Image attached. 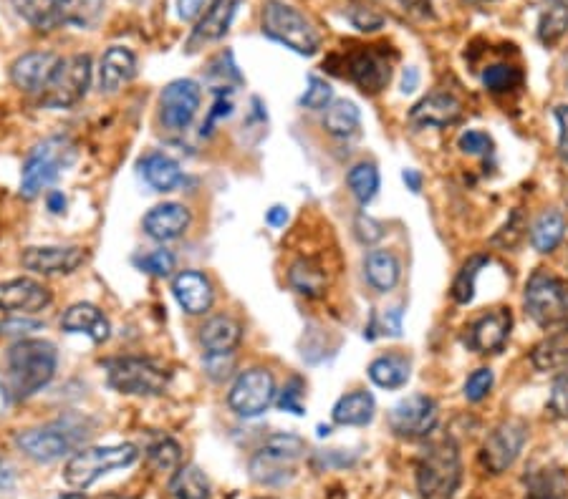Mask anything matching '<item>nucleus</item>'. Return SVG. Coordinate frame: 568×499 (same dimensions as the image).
I'll list each match as a JSON object with an SVG mask.
<instances>
[{"mask_svg": "<svg viewBox=\"0 0 568 499\" xmlns=\"http://www.w3.org/2000/svg\"><path fill=\"white\" fill-rule=\"evenodd\" d=\"M233 89L230 86H218V91H215V104L213 109H210L208 114V121L202 124V137H210V134L215 132V124H218L220 119H228L230 114H233Z\"/></svg>", "mask_w": 568, "mask_h": 499, "instance_id": "obj_45", "label": "nucleus"}, {"mask_svg": "<svg viewBox=\"0 0 568 499\" xmlns=\"http://www.w3.org/2000/svg\"><path fill=\"white\" fill-rule=\"evenodd\" d=\"M54 300L51 290L33 278L0 280V310L3 313H38Z\"/></svg>", "mask_w": 568, "mask_h": 499, "instance_id": "obj_20", "label": "nucleus"}, {"mask_svg": "<svg viewBox=\"0 0 568 499\" xmlns=\"http://www.w3.org/2000/svg\"><path fill=\"white\" fill-rule=\"evenodd\" d=\"M13 487H16V472H13V467L6 459L0 457V497L13 492Z\"/></svg>", "mask_w": 568, "mask_h": 499, "instance_id": "obj_55", "label": "nucleus"}, {"mask_svg": "<svg viewBox=\"0 0 568 499\" xmlns=\"http://www.w3.org/2000/svg\"><path fill=\"white\" fill-rule=\"evenodd\" d=\"M61 328L66 333H81V336H89L91 341L99 346L109 338L112 326H109L107 316L96 308L94 303H76L66 310L61 316Z\"/></svg>", "mask_w": 568, "mask_h": 499, "instance_id": "obj_25", "label": "nucleus"}, {"mask_svg": "<svg viewBox=\"0 0 568 499\" xmlns=\"http://www.w3.org/2000/svg\"><path fill=\"white\" fill-rule=\"evenodd\" d=\"M523 305L536 326H563L568 321V285L546 270H536L526 283Z\"/></svg>", "mask_w": 568, "mask_h": 499, "instance_id": "obj_10", "label": "nucleus"}, {"mask_svg": "<svg viewBox=\"0 0 568 499\" xmlns=\"http://www.w3.org/2000/svg\"><path fill=\"white\" fill-rule=\"evenodd\" d=\"M306 452V442L296 434L271 436L250 459V477L263 487H283L296 477V462Z\"/></svg>", "mask_w": 568, "mask_h": 499, "instance_id": "obj_8", "label": "nucleus"}, {"mask_svg": "<svg viewBox=\"0 0 568 499\" xmlns=\"http://www.w3.org/2000/svg\"><path fill=\"white\" fill-rule=\"evenodd\" d=\"M420 499H455L462 482V459L452 436L427 444L415 467Z\"/></svg>", "mask_w": 568, "mask_h": 499, "instance_id": "obj_2", "label": "nucleus"}, {"mask_svg": "<svg viewBox=\"0 0 568 499\" xmlns=\"http://www.w3.org/2000/svg\"><path fill=\"white\" fill-rule=\"evenodd\" d=\"M139 172L154 192H172L182 184V169L172 157L162 152H149L139 159Z\"/></svg>", "mask_w": 568, "mask_h": 499, "instance_id": "obj_28", "label": "nucleus"}, {"mask_svg": "<svg viewBox=\"0 0 568 499\" xmlns=\"http://www.w3.org/2000/svg\"><path fill=\"white\" fill-rule=\"evenodd\" d=\"M402 179H404V184H407V190H412L415 195L422 190V174L417 172V169H404Z\"/></svg>", "mask_w": 568, "mask_h": 499, "instance_id": "obj_59", "label": "nucleus"}, {"mask_svg": "<svg viewBox=\"0 0 568 499\" xmlns=\"http://www.w3.org/2000/svg\"><path fill=\"white\" fill-rule=\"evenodd\" d=\"M566 270H568V258H566Z\"/></svg>", "mask_w": 568, "mask_h": 499, "instance_id": "obj_64", "label": "nucleus"}, {"mask_svg": "<svg viewBox=\"0 0 568 499\" xmlns=\"http://www.w3.org/2000/svg\"><path fill=\"white\" fill-rule=\"evenodd\" d=\"M354 235L356 240L364 242V245H374V242H379L384 237V225L379 220H374L372 215L359 212L354 220Z\"/></svg>", "mask_w": 568, "mask_h": 499, "instance_id": "obj_48", "label": "nucleus"}, {"mask_svg": "<svg viewBox=\"0 0 568 499\" xmlns=\"http://www.w3.org/2000/svg\"><path fill=\"white\" fill-rule=\"evenodd\" d=\"M553 116L558 124V157L563 164H568V106H556Z\"/></svg>", "mask_w": 568, "mask_h": 499, "instance_id": "obj_53", "label": "nucleus"}, {"mask_svg": "<svg viewBox=\"0 0 568 499\" xmlns=\"http://www.w3.org/2000/svg\"><path fill=\"white\" fill-rule=\"evenodd\" d=\"M13 8L38 31H56L64 26H89L101 0H13Z\"/></svg>", "mask_w": 568, "mask_h": 499, "instance_id": "obj_9", "label": "nucleus"}, {"mask_svg": "<svg viewBox=\"0 0 568 499\" xmlns=\"http://www.w3.org/2000/svg\"><path fill=\"white\" fill-rule=\"evenodd\" d=\"M397 53L389 51V46H361L356 51L346 53L344 76H349L351 84L359 86L361 94H379L392 81V69Z\"/></svg>", "mask_w": 568, "mask_h": 499, "instance_id": "obj_12", "label": "nucleus"}, {"mask_svg": "<svg viewBox=\"0 0 568 499\" xmlns=\"http://www.w3.org/2000/svg\"><path fill=\"white\" fill-rule=\"evenodd\" d=\"M76 149L66 137L43 139L31 149L21 169V197L33 200L41 195L48 184H54L59 174L74 162Z\"/></svg>", "mask_w": 568, "mask_h": 499, "instance_id": "obj_4", "label": "nucleus"}, {"mask_svg": "<svg viewBox=\"0 0 568 499\" xmlns=\"http://www.w3.org/2000/svg\"><path fill=\"white\" fill-rule=\"evenodd\" d=\"M468 6H490V3H495V0H465Z\"/></svg>", "mask_w": 568, "mask_h": 499, "instance_id": "obj_61", "label": "nucleus"}, {"mask_svg": "<svg viewBox=\"0 0 568 499\" xmlns=\"http://www.w3.org/2000/svg\"><path fill=\"white\" fill-rule=\"evenodd\" d=\"M139 265H142L147 273L157 275V278H167V275L175 270V255H172L170 250H154V253L144 255V258L139 260Z\"/></svg>", "mask_w": 568, "mask_h": 499, "instance_id": "obj_49", "label": "nucleus"}, {"mask_svg": "<svg viewBox=\"0 0 568 499\" xmlns=\"http://www.w3.org/2000/svg\"><path fill=\"white\" fill-rule=\"evenodd\" d=\"M417 84H420V74H417L415 66H409V69H404V79H402V91H404V94H412V91L417 89Z\"/></svg>", "mask_w": 568, "mask_h": 499, "instance_id": "obj_58", "label": "nucleus"}, {"mask_svg": "<svg viewBox=\"0 0 568 499\" xmlns=\"http://www.w3.org/2000/svg\"><path fill=\"white\" fill-rule=\"evenodd\" d=\"M192 225V215L180 202H165L144 215V232L157 242H170L185 235Z\"/></svg>", "mask_w": 568, "mask_h": 499, "instance_id": "obj_23", "label": "nucleus"}, {"mask_svg": "<svg viewBox=\"0 0 568 499\" xmlns=\"http://www.w3.org/2000/svg\"><path fill=\"white\" fill-rule=\"evenodd\" d=\"M568 33V0H541L536 36L546 48L556 46Z\"/></svg>", "mask_w": 568, "mask_h": 499, "instance_id": "obj_32", "label": "nucleus"}, {"mask_svg": "<svg viewBox=\"0 0 568 499\" xmlns=\"http://www.w3.org/2000/svg\"><path fill=\"white\" fill-rule=\"evenodd\" d=\"M351 23H354L359 31H377V28L384 23V18L379 16L374 8L354 6V8H351Z\"/></svg>", "mask_w": 568, "mask_h": 499, "instance_id": "obj_52", "label": "nucleus"}, {"mask_svg": "<svg viewBox=\"0 0 568 499\" xmlns=\"http://www.w3.org/2000/svg\"><path fill=\"white\" fill-rule=\"evenodd\" d=\"M288 283L296 293L306 295V298H321L326 290V273L321 265H316L314 260H296L288 270Z\"/></svg>", "mask_w": 568, "mask_h": 499, "instance_id": "obj_37", "label": "nucleus"}, {"mask_svg": "<svg viewBox=\"0 0 568 499\" xmlns=\"http://www.w3.org/2000/svg\"><path fill=\"white\" fill-rule=\"evenodd\" d=\"M170 494L175 499H210L213 487H210V479L205 477L200 467L185 464V467H177V472L172 474Z\"/></svg>", "mask_w": 568, "mask_h": 499, "instance_id": "obj_34", "label": "nucleus"}, {"mask_svg": "<svg viewBox=\"0 0 568 499\" xmlns=\"http://www.w3.org/2000/svg\"><path fill=\"white\" fill-rule=\"evenodd\" d=\"M460 116L462 101L452 91H430L409 111V121L422 129L452 127V124L460 121Z\"/></svg>", "mask_w": 568, "mask_h": 499, "instance_id": "obj_19", "label": "nucleus"}, {"mask_svg": "<svg viewBox=\"0 0 568 499\" xmlns=\"http://www.w3.org/2000/svg\"><path fill=\"white\" fill-rule=\"evenodd\" d=\"M59 499H84L81 494H76V492H69V494H61Z\"/></svg>", "mask_w": 568, "mask_h": 499, "instance_id": "obj_62", "label": "nucleus"}, {"mask_svg": "<svg viewBox=\"0 0 568 499\" xmlns=\"http://www.w3.org/2000/svg\"><path fill=\"white\" fill-rule=\"evenodd\" d=\"M263 33L283 43L301 56H314L321 48V33L316 26L283 0H266L263 6Z\"/></svg>", "mask_w": 568, "mask_h": 499, "instance_id": "obj_6", "label": "nucleus"}, {"mask_svg": "<svg viewBox=\"0 0 568 499\" xmlns=\"http://www.w3.org/2000/svg\"><path fill=\"white\" fill-rule=\"evenodd\" d=\"M409 376H412V361L404 353H384L369 363V379L379 389H402L407 386Z\"/></svg>", "mask_w": 568, "mask_h": 499, "instance_id": "obj_31", "label": "nucleus"}, {"mask_svg": "<svg viewBox=\"0 0 568 499\" xmlns=\"http://www.w3.org/2000/svg\"><path fill=\"white\" fill-rule=\"evenodd\" d=\"M86 263V250L79 245L28 247L21 253V265L36 275H71Z\"/></svg>", "mask_w": 568, "mask_h": 499, "instance_id": "obj_17", "label": "nucleus"}, {"mask_svg": "<svg viewBox=\"0 0 568 499\" xmlns=\"http://www.w3.org/2000/svg\"><path fill=\"white\" fill-rule=\"evenodd\" d=\"M107 381L114 391L127 396H160L170 386V371L154 358L119 356L104 363Z\"/></svg>", "mask_w": 568, "mask_h": 499, "instance_id": "obj_7", "label": "nucleus"}, {"mask_svg": "<svg viewBox=\"0 0 568 499\" xmlns=\"http://www.w3.org/2000/svg\"><path fill=\"white\" fill-rule=\"evenodd\" d=\"M437 421H440V406L427 394L407 396L389 411V429L402 439H425L435 431Z\"/></svg>", "mask_w": 568, "mask_h": 499, "instance_id": "obj_15", "label": "nucleus"}, {"mask_svg": "<svg viewBox=\"0 0 568 499\" xmlns=\"http://www.w3.org/2000/svg\"><path fill=\"white\" fill-rule=\"evenodd\" d=\"M91 84V56L74 53V56L61 58L56 64L54 74L48 79L46 89L41 91V104L46 109H69L79 104L86 96Z\"/></svg>", "mask_w": 568, "mask_h": 499, "instance_id": "obj_11", "label": "nucleus"}, {"mask_svg": "<svg viewBox=\"0 0 568 499\" xmlns=\"http://www.w3.org/2000/svg\"><path fill=\"white\" fill-rule=\"evenodd\" d=\"M99 499H134V497H119V494H107V497H99Z\"/></svg>", "mask_w": 568, "mask_h": 499, "instance_id": "obj_63", "label": "nucleus"}, {"mask_svg": "<svg viewBox=\"0 0 568 499\" xmlns=\"http://www.w3.org/2000/svg\"><path fill=\"white\" fill-rule=\"evenodd\" d=\"M139 459V449L134 444H114V447H86L79 449L66 462L64 482L74 489H89L101 477L132 467Z\"/></svg>", "mask_w": 568, "mask_h": 499, "instance_id": "obj_5", "label": "nucleus"}, {"mask_svg": "<svg viewBox=\"0 0 568 499\" xmlns=\"http://www.w3.org/2000/svg\"><path fill=\"white\" fill-rule=\"evenodd\" d=\"M548 409L556 416H568V371L558 373L548 396Z\"/></svg>", "mask_w": 568, "mask_h": 499, "instance_id": "obj_50", "label": "nucleus"}, {"mask_svg": "<svg viewBox=\"0 0 568 499\" xmlns=\"http://www.w3.org/2000/svg\"><path fill=\"white\" fill-rule=\"evenodd\" d=\"M377 414V401L369 391H351L334 404L331 419L339 426H367Z\"/></svg>", "mask_w": 568, "mask_h": 499, "instance_id": "obj_29", "label": "nucleus"}, {"mask_svg": "<svg viewBox=\"0 0 568 499\" xmlns=\"http://www.w3.org/2000/svg\"><path fill=\"white\" fill-rule=\"evenodd\" d=\"M202 91L197 81L177 79L162 89L160 94V121L170 132H185L200 109Z\"/></svg>", "mask_w": 568, "mask_h": 499, "instance_id": "obj_16", "label": "nucleus"}, {"mask_svg": "<svg viewBox=\"0 0 568 499\" xmlns=\"http://www.w3.org/2000/svg\"><path fill=\"white\" fill-rule=\"evenodd\" d=\"M480 79L490 94H510L523 86V71L513 64H490Z\"/></svg>", "mask_w": 568, "mask_h": 499, "instance_id": "obj_40", "label": "nucleus"}, {"mask_svg": "<svg viewBox=\"0 0 568 499\" xmlns=\"http://www.w3.org/2000/svg\"><path fill=\"white\" fill-rule=\"evenodd\" d=\"M566 237V217L558 210H546L531 227V242L538 253H553Z\"/></svg>", "mask_w": 568, "mask_h": 499, "instance_id": "obj_35", "label": "nucleus"}, {"mask_svg": "<svg viewBox=\"0 0 568 499\" xmlns=\"http://www.w3.org/2000/svg\"><path fill=\"white\" fill-rule=\"evenodd\" d=\"M334 101V89H331L329 81H324L321 76H308V89L303 91L301 106L311 111L329 109V104Z\"/></svg>", "mask_w": 568, "mask_h": 499, "instance_id": "obj_43", "label": "nucleus"}, {"mask_svg": "<svg viewBox=\"0 0 568 499\" xmlns=\"http://www.w3.org/2000/svg\"><path fill=\"white\" fill-rule=\"evenodd\" d=\"M303 394H306V384H303V379L293 376V379L283 386L281 396L276 399L278 409L291 411V414H296V416H303L306 414V409H303Z\"/></svg>", "mask_w": 568, "mask_h": 499, "instance_id": "obj_47", "label": "nucleus"}, {"mask_svg": "<svg viewBox=\"0 0 568 499\" xmlns=\"http://www.w3.org/2000/svg\"><path fill=\"white\" fill-rule=\"evenodd\" d=\"M46 202H48V210L54 212V215H64L66 212L64 192H51V195L46 197Z\"/></svg>", "mask_w": 568, "mask_h": 499, "instance_id": "obj_60", "label": "nucleus"}, {"mask_svg": "<svg viewBox=\"0 0 568 499\" xmlns=\"http://www.w3.org/2000/svg\"><path fill=\"white\" fill-rule=\"evenodd\" d=\"M276 396L278 391L273 373L263 366H253L238 373L235 384L230 386L228 406L243 419H255V416L266 414Z\"/></svg>", "mask_w": 568, "mask_h": 499, "instance_id": "obj_13", "label": "nucleus"}, {"mask_svg": "<svg viewBox=\"0 0 568 499\" xmlns=\"http://www.w3.org/2000/svg\"><path fill=\"white\" fill-rule=\"evenodd\" d=\"M346 184H349L351 195H354V200L359 202V205H369V202L377 197L379 184H382L377 164L374 162L354 164V167L349 169V174H346Z\"/></svg>", "mask_w": 568, "mask_h": 499, "instance_id": "obj_38", "label": "nucleus"}, {"mask_svg": "<svg viewBox=\"0 0 568 499\" xmlns=\"http://www.w3.org/2000/svg\"><path fill=\"white\" fill-rule=\"evenodd\" d=\"M291 220V212H288V207H283V205H273L271 210L266 212V222L271 227H286V222Z\"/></svg>", "mask_w": 568, "mask_h": 499, "instance_id": "obj_56", "label": "nucleus"}, {"mask_svg": "<svg viewBox=\"0 0 568 499\" xmlns=\"http://www.w3.org/2000/svg\"><path fill=\"white\" fill-rule=\"evenodd\" d=\"M137 76V56L124 46L107 48L99 66L101 94H117Z\"/></svg>", "mask_w": 568, "mask_h": 499, "instance_id": "obj_24", "label": "nucleus"}, {"mask_svg": "<svg viewBox=\"0 0 568 499\" xmlns=\"http://www.w3.org/2000/svg\"><path fill=\"white\" fill-rule=\"evenodd\" d=\"M147 462L154 472H172L180 467L182 447L170 436H162L147 447Z\"/></svg>", "mask_w": 568, "mask_h": 499, "instance_id": "obj_42", "label": "nucleus"}, {"mask_svg": "<svg viewBox=\"0 0 568 499\" xmlns=\"http://www.w3.org/2000/svg\"><path fill=\"white\" fill-rule=\"evenodd\" d=\"M457 147L462 154H470V157H490L495 152V142L488 132H480V129H468L462 132L457 139Z\"/></svg>", "mask_w": 568, "mask_h": 499, "instance_id": "obj_44", "label": "nucleus"}, {"mask_svg": "<svg viewBox=\"0 0 568 499\" xmlns=\"http://www.w3.org/2000/svg\"><path fill=\"white\" fill-rule=\"evenodd\" d=\"M531 499H566L568 484L558 469H536L526 477Z\"/></svg>", "mask_w": 568, "mask_h": 499, "instance_id": "obj_39", "label": "nucleus"}, {"mask_svg": "<svg viewBox=\"0 0 568 499\" xmlns=\"http://www.w3.org/2000/svg\"><path fill=\"white\" fill-rule=\"evenodd\" d=\"M86 436L89 431L84 429V424L74 419H59L46 426H36V429L18 431L16 447L33 462L51 464L76 452Z\"/></svg>", "mask_w": 568, "mask_h": 499, "instance_id": "obj_3", "label": "nucleus"}, {"mask_svg": "<svg viewBox=\"0 0 568 499\" xmlns=\"http://www.w3.org/2000/svg\"><path fill=\"white\" fill-rule=\"evenodd\" d=\"M488 263H490L488 255H473L468 263L462 265L460 273H457V278H455V283H452V298H455V303H460V305L473 303L475 283H478L480 270H483Z\"/></svg>", "mask_w": 568, "mask_h": 499, "instance_id": "obj_41", "label": "nucleus"}, {"mask_svg": "<svg viewBox=\"0 0 568 499\" xmlns=\"http://www.w3.org/2000/svg\"><path fill=\"white\" fill-rule=\"evenodd\" d=\"M243 338V328L230 316H213L200 328V346L205 348L208 358L230 356Z\"/></svg>", "mask_w": 568, "mask_h": 499, "instance_id": "obj_26", "label": "nucleus"}, {"mask_svg": "<svg viewBox=\"0 0 568 499\" xmlns=\"http://www.w3.org/2000/svg\"><path fill=\"white\" fill-rule=\"evenodd\" d=\"M8 381L13 399H31L46 389L59 368V351L43 338H21L8 351Z\"/></svg>", "mask_w": 568, "mask_h": 499, "instance_id": "obj_1", "label": "nucleus"}, {"mask_svg": "<svg viewBox=\"0 0 568 499\" xmlns=\"http://www.w3.org/2000/svg\"><path fill=\"white\" fill-rule=\"evenodd\" d=\"M61 58L56 53L48 51H31L23 53L21 58H16L11 66V81L16 89H21L23 94H38L46 89L48 79L54 74L56 64Z\"/></svg>", "mask_w": 568, "mask_h": 499, "instance_id": "obj_21", "label": "nucleus"}, {"mask_svg": "<svg viewBox=\"0 0 568 499\" xmlns=\"http://www.w3.org/2000/svg\"><path fill=\"white\" fill-rule=\"evenodd\" d=\"M528 439V426L521 419H508L503 424L495 426L488 436H485L483 452V467L490 474H503L508 472L515 464V459L521 457L523 447Z\"/></svg>", "mask_w": 568, "mask_h": 499, "instance_id": "obj_14", "label": "nucleus"}, {"mask_svg": "<svg viewBox=\"0 0 568 499\" xmlns=\"http://www.w3.org/2000/svg\"><path fill=\"white\" fill-rule=\"evenodd\" d=\"M11 404H13V391H11V386L6 384V381L0 379V419L8 414V409H11Z\"/></svg>", "mask_w": 568, "mask_h": 499, "instance_id": "obj_57", "label": "nucleus"}, {"mask_svg": "<svg viewBox=\"0 0 568 499\" xmlns=\"http://www.w3.org/2000/svg\"><path fill=\"white\" fill-rule=\"evenodd\" d=\"M43 323L41 321H33V318H8V321L0 323V336H18L23 338L26 333H36L41 331Z\"/></svg>", "mask_w": 568, "mask_h": 499, "instance_id": "obj_51", "label": "nucleus"}, {"mask_svg": "<svg viewBox=\"0 0 568 499\" xmlns=\"http://www.w3.org/2000/svg\"><path fill=\"white\" fill-rule=\"evenodd\" d=\"M172 295L187 316H205L215 303V290L208 275L197 270H182L172 280Z\"/></svg>", "mask_w": 568, "mask_h": 499, "instance_id": "obj_22", "label": "nucleus"}, {"mask_svg": "<svg viewBox=\"0 0 568 499\" xmlns=\"http://www.w3.org/2000/svg\"><path fill=\"white\" fill-rule=\"evenodd\" d=\"M510 331H513V313H510V308H493L475 323H470L465 346L470 351L480 353V356H493V353L503 351L510 338Z\"/></svg>", "mask_w": 568, "mask_h": 499, "instance_id": "obj_18", "label": "nucleus"}, {"mask_svg": "<svg viewBox=\"0 0 568 499\" xmlns=\"http://www.w3.org/2000/svg\"><path fill=\"white\" fill-rule=\"evenodd\" d=\"M538 371H556L568 363V321L556 333L541 341L531 356Z\"/></svg>", "mask_w": 568, "mask_h": 499, "instance_id": "obj_36", "label": "nucleus"}, {"mask_svg": "<svg viewBox=\"0 0 568 499\" xmlns=\"http://www.w3.org/2000/svg\"><path fill=\"white\" fill-rule=\"evenodd\" d=\"M493 384H495V373L490 371V368H478V371H473L468 376V381L462 386V394H465V399L468 401L478 404V401H483L485 396L493 391Z\"/></svg>", "mask_w": 568, "mask_h": 499, "instance_id": "obj_46", "label": "nucleus"}, {"mask_svg": "<svg viewBox=\"0 0 568 499\" xmlns=\"http://www.w3.org/2000/svg\"><path fill=\"white\" fill-rule=\"evenodd\" d=\"M205 3L208 0H177V16H180V21H192V18L200 16Z\"/></svg>", "mask_w": 568, "mask_h": 499, "instance_id": "obj_54", "label": "nucleus"}, {"mask_svg": "<svg viewBox=\"0 0 568 499\" xmlns=\"http://www.w3.org/2000/svg\"><path fill=\"white\" fill-rule=\"evenodd\" d=\"M361 111L354 101H331L324 116V129L336 139H351L359 134Z\"/></svg>", "mask_w": 568, "mask_h": 499, "instance_id": "obj_33", "label": "nucleus"}, {"mask_svg": "<svg viewBox=\"0 0 568 499\" xmlns=\"http://www.w3.org/2000/svg\"><path fill=\"white\" fill-rule=\"evenodd\" d=\"M364 278L377 293H389L397 288L399 278H402V265H399L397 255L389 250H369L364 258Z\"/></svg>", "mask_w": 568, "mask_h": 499, "instance_id": "obj_30", "label": "nucleus"}, {"mask_svg": "<svg viewBox=\"0 0 568 499\" xmlns=\"http://www.w3.org/2000/svg\"><path fill=\"white\" fill-rule=\"evenodd\" d=\"M240 3L243 0H213V6L205 11V16L197 21V26L192 28V38L190 46H197V43H213L225 38V33L230 31L233 26V18L238 13Z\"/></svg>", "mask_w": 568, "mask_h": 499, "instance_id": "obj_27", "label": "nucleus"}]
</instances>
